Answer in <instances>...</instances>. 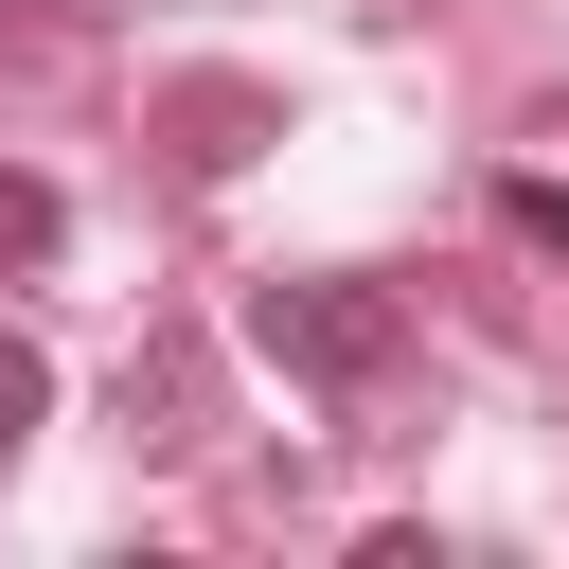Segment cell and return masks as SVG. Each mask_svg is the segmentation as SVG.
Wrapping results in <instances>:
<instances>
[{
  "instance_id": "obj_1",
  "label": "cell",
  "mask_w": 569,
  "mask_h": 569,
  "mask_svg": "<svg viewBox=\"0 0 569 569\" xmlns=\"http://www.w3.org/2000/svg\"><path fill=\"white\" fill-rule=\"evenodd\" d=\"M249 356L267 373H302V391H373L391 356H409V320H391V284H249Z\"/></svg>"
},
{
  "instance_id": "obj_2",
  "label": "cell",
  "mask_w": 569,
  "mask_h": 569,
  "mask_svg": "<svg viewBox=\"0 0 569 569\" xmlns=\"http://www.w3.org/2000/svg\"><path fill=\"white\" fill-rule=\"evenodd\" d=\"M53 231H71V196L36 160H0V267H53Z\"/></svg>"
},
{
  "instance_id": "obj_3",
  "label": "cell",
  "mask_w": 569,
  "mask_h": 569,
  "mask_svg": "<svg viewBox=\"0 0 569 569\" xmlns=\"http://www.w3.org/2000/svg\"><path fill=\"white\" fill-rule=\"evenodd\" d=\"M18 427H53V356H36V338H0V445H18Z\"/></svg>"
},
{
  "instance_id": "obj_4",
  "label": "cell",
  "mask_w": 569,
  "mask_h": 569,
  "mask_svg": "<svg viewBox=\"0 0 569 569\" xmlns=\"http://www.w3.org/2000/svg\"><path fill=\"white\" fill-rule=\"evenodd\" d=\"M498 231H533V249H569V178H498Z\"/></svg>"
},
{
  "instance_id": "obj_5",
  "label": "cell",
  "mask_w": 569,
  "mask_h": 569,
  "mask_svg": "<svg viewBox=\"0 0 569 569\" xmlns=\"http://www.w3.org/2000/svg\"><path fill=\"white\" fill-rule=\"evenodd\" d=\"M0 18H71V0H0Z\"/></svg>"
}]
</instances>
